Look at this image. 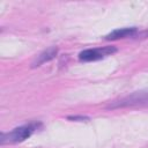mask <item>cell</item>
Segmentation results:
<instances>
[{"mask_svg":"<svg viewBox=\"0 0 148 148\" xmlns=\"http://www.w3.org/2000/svg\"><path fill=\"white\" fill-rule=\"evenodd\" d=\"M32 133L31 126H20L14 128L13 131L8 133H1L0 135V143L7 145V143H17L22 142L25 139H28Z\"/></svg>","mask_w":148,"mask_h":148,"instance_id":"7a4b0ae2","label":"cell"},{"mask_svg":"<svg viewBox=\"0 0 148 148\" xmlns=\"http://www.w3.org/2000/svg\"><path fill=\"white\" fill-rule=\"evenodd\" d=\"M67 119L73 120V121H88L89 117H84V116H69V117H67Z\"/></svg>","mask_w":148,"mask_h":148,"instance_id":"8992f818","label":"cell"},{"mask_svg":"<svg viewBox=\"0 0 148 148\" xmlns=\"http://www.w3.org/2000/svg\"><path fill=\"white\" fill-rule=\"evenodd\" d=\"M148 103V90L136 91L126 97H123L118 101H114L108 105V109H119L126 106H133L138 104H146Z\"/></svg>","mask_w":148,"mask_h":148,"instance_id":"6da1fadb","label":"cell"},{"mask_svg":"<svg viewBox=\"0 0 148 148\" xmlns=\"http://www.w3.org/2000/svg\"><path fill=\"white\" fill-rule=\"evenodd\" d=\"M57 53H58V47H57V46H51V47L44 50V51H43L42 53H39V54L36 57V59L32 61L31 67H32V68L39 67V66H42L43 64L51 61L52 59L56 58Z\"/></svg>","mask_w":148,"mask_h":148,"instance_id":"277c9868","label":"cell"},{"mask_svg":"<svg viewBox=\"0 0 148 148\" xmlns=\"http://www.w3.org/2000/svg\"><path fill=\"white\" fill-rule=\"evenodd\" d=\"M135 34H136V28H134V27H132V28H121V29H116V30L111 31L110 34H108L105 36V39H108V40H116V39L134 36Z\"/></svg>","mask_w":148,"mask_h":148,"instance_id":"5b68a950","label":"cell"},{"mask_svg":"<svg viewBox=\"0 0 148 148\" xmlns=\"http://www.w3.org/2000/svg\"><path fill=\"white\" fill-rule=\"evenodd\" d=\"M138 36H139L140 38L148 37V29H147V30H143V31H141V32H139V34H138Z\"/></svg>","mask_w":148,"mask_h":148,"instance_id":"52a82bcc","label":"cell"},{"mask_svg":"<svg viewBox=\"0 0 148 148\" xmlns=\"http://www.w3.org/2000/svg\"><path fill=\"white\" fill-rule=\"evenodd\" d=\"M116 51L117 50L113 46H106L103 49H88L79 54V59L81 61H95L104 58L105 56H110Z\"/></svg>","mask_w":148,"mask_h":148,"instance_id":"3957f363","label":"cell"}]
</instances>
